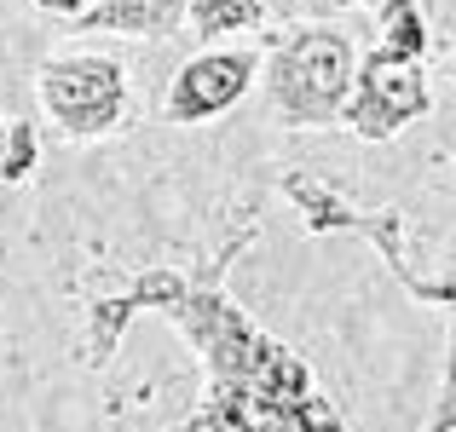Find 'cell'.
I'll return each mask as SVG.
<instances>
[{
	"label": "cell",
	"instance_id": "cell-1",
	"mask_svg": "<svg viewBox=\"0 0 456 432\" xmlns=\"http://www.w3.org/2000/svg\"><path fill=\"white\" fill-rule=\"evenodd\" d=\"M353 41L341 29H295L272 52V104L289 127H330L353 99Z\"/></svg>",
	"mask_w": 456,
	"mask_h": 432
},
{
	"label": "cell",
	"instance_id": "cell-2",
	"mask_svg": "<svg viewBox=\"0 0 456 432\" xmlns=\"http://www.w3.org/2000/svg\"><path fill=\"white\" fill-rule=\"evenodd\" d=\"M35 99L46 122L69 139H104L127 122V69L104 52H58L35 69Z\"/></svg>",
	"mask_w": 456,
	"mask_h": 432
},
{
	"label": "cell",
	"instance_id": "cell-3",
	"mask_svg": "<svg viewBox=\"0 0 456 432\" xmlns=\"http://www.w3.org/2000/svg\"><path fill=\"white\" fill-rule=\"evenodd\" d=\"M416 116H428L422 58H404V52H393V46H376L353 76V99H346L341 122L353 127L358 139H393V133H404Z\"/></svg>",
	"mask_w": 456,
	"mask_h": 432
},
{
	"label": "cell",
	"instance_id": "cell-4",
	"mask_svg": "<svg viewBox=\"0 0 456 432\" xmlns=\"http://www.w3.org/2000/svg\"><path fill=\"white\" fill-rule=\"evenodd\" d=\"M255 76H260V52H248V46H232V52H197L174 81H167L162 116L174 127L214 122V116H225L232 104L248 99Z\"/></svg>",
	"mask_w": 456,
	"mask_h": 432
},
{
	"label": "cell",
	"instance_id": "cell-5",
	"mask_svg": "<svg viewBox=\"0 0 456 432\" xmlns=\"http://www.w3.org/2000/svg\"><path fill=\"white\" fill-rule=\"evenodd\" d=\"M64 29H110V35H174L185 0H29Z\"/></svg>",
	"mask_w": 456,
	"mask_h": 432
},
{
	"label": "cell",
	"instance_id": "cell-6",
	"mask_svg": "<svg viewBox=\"0 0 456 432\" xmlns=\"http://www.w3.org/2000/svg\"><path fill=\"white\" fill-rule=\"evenodd\" d=\"M185 18L202 41H214V35L255 29V23L266 18V0H185Z\"/></svg>",
	"mask_w": 456,
	"mask_h": 432
},
{
	"label": "cell",
	"instance_id": "cell-7",
	"mask_svg": "<svg viewBox=\"0 0 456 432\" xmlns=\"http://www.w3.org/2000/svg\"><path fill=\"white\" fill-rule=\"evenodd\" d=\"M381 46H393V52H404V58L428 52V23L411 0H381Z\"/></svg>",
	"mask_w": 456,
	"mask_h": 432
},
{
	"label": "cell",
	"instance_id": "cell-8",
	"mask_svg": "<svg viewBox=\"0 0 456 432\" xmlns=\"http://www.w3.org/2000/svg\"><path fill=\"white\" fill-rule=\"evenodd\" d=\"M41 162V127L35 122H6V144H0V185H23Z\"/></svg>",
	"mask_w": 456,
	"mask_h": 432
},
{
	"label": "cell",
	"instance_id": "cell-9",
	"mask_svg": "<svg viewBox=\"0 0 456 432\" xmlns=\"http://www.w3.org/2000/svg\"><path fill=\"white\" fill-rule=\"evenodd\" d=\"M0 144H6V116H0Z\"/></svg>",
	"mask_w": 456,
	"mask_h": 432
}]
</instances>
